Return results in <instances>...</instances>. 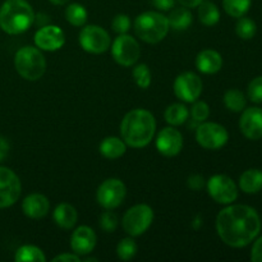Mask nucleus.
<instances>
[{
	"mask_svg": "<svg viewBox=\"0 0 262 262\" xmlns=\"http://www.w3.org/2000/svg\"><path fill=\"white\" fill-rule=\"evenodd\" d=\"M201 225H202V219H201V216H200V215H197L196 219L192 222V228L197 230V229H200V228H201Z\"/></svg>",
	"mask_w": 262,
	"mask_h": 262,
	"instance_id": "37998d69",
	"label": "nucleus"
},
{
	"mask_svg": "<svg viewBox=\"0 0 262 262\" xmlns=\"http://www.w3.org/2000/svg\"><path fill=\"white\" fill-rule=\"evenodd\" d=\"M154 220V211L148 205H135L123 216V229L130 237H138L147 232Z\"/></svg>",
	"mask_w": 262,
	"mask_h": 262,
	"instance_id": "423d86ee",
	"label": "nucleus"
},
{
	"mask_svg": "<svg viewBox=\"0 0 262 262\" xmlns=\"http://www.w3.org/2000/svg\"><path fill=\"white\" fill-rule=\"evenodd\" d=\"M252 0H223L224 10L234 18H241L250 10Z\"/></svg>",
	"mask_w": 262,
	"mask_h": 262,
	"instance_id": "c85d7f7f",
	"label": "nucleus"
},
{
	"mask_svg": "<svg viewBox=\"0 0 262 262\" xmlns=\"http://www.w3.org/2000/svg\"><path fill=\"white\" fill-rule=\"evenodd\" d=\"M199 19L202 25L212 27L220 19L219 8L211 2H202L199 5Z\"/></svg>",
	"mask_w": 262,
	"mask_h": 262,
	"instance_id": "b1692460",
	"label": "nucleus"
},
{
	"mask_svg": "<svg viewBox=\"0 0 262 262\" xmlns=\"http://www.w3.org/2000/svg\"><path fill=\"white\" fill-rule=\"evenodd\" d=\"M228 140H229L228 130L222 124L202 122L197 127L196 141L201 147L206 150H219L223 146L227 145Z\"/></svg>",
	"mask_w": 262,
	"mask_h": 262,
	"instance_id": "9d476101",
	"label": "nucleus"
},
{
	"mask_svg": "<svg viewBox=\"0 0 262 262\" xmlns=\"http://www.w3.org/2000/svg\"><path fill=\"white\" fill-rule=\"evenodd\" d=\"M168 20L170 28L176 31H184L191 26L193 18H192V13L189 12V8L181 7L171 10V13L168 17Z\"/></svg>",
	"mask_w": 262,
	"mask_h": 262,
	"instance_id": "5701e85b",
	"label": "nucleus"
},
{
	"mask_svg": "<svg viewBox=\"0 0 262 262\" xmlns=\"http://www.w3.org/2000/svg\"><path fill=\"white\" fill-rule=\"evenodd\" d=\"M15 71L27 81H38L46 72V59L38 48L23 46L15 53Z\"/></svg>",
	"mask_w": 262,
	"mask_h": 262,
	"instance_id": "39448f33",
	"label": "nucleus"
},
{
	"mask_svg": "<svg viewBox=\"0 0 262 262\" xmlns=\"http://www.w3.org/2000/svg\"><path fill=\"white\" fill-rule=\"evenodd\" d=\"M159 10H170L174 7V0H150Z\"/></svg>",
	"mask_w": 262,
	"mask_h": 262,
	"instance_id": "ea45409f",
	"label": "nucleus"
},
{
	"mask_svg": "<svg viewBox=\"0 0 262 262\" xmlns=\"http://www.w3.org/2000/svg\"><path fill=\"white\" fill-rule=\"evenodd\" d=\"M260 230V216L253 207L247 205H230L217 214V234L225 245L233 248L248 246Z\"/></svg>",
	"mask_w": 262,
	"mask_h": 262,
	"instance_id": "f257e3e1",
	"label": "nucleus"
},
{
	"mask_svg": "<svg viewBox=\"0 0 262 262\" xmlns=\"http://www.w3.org/2000/svg\"><path fill=\"white\" fill-rule=\"evenodd\" d=\"M164 117H165L166 123L177 127V125H182L183 123H186L188 120L189 112L186 105L171 104L166 107Z\"/></svg>",
	"mask_w": 262,
	"mask_h": 262,
	"instance_id": "393cba45",
	"label": "nucleus"
},
{
	"mask_svg": "<svg viewBox=\"0 0 262 262\" xmlns=\"http://www.w3.org/2000/svg\"><path fill=\"white\" fill-rule=\"evenodd\" d=\"M170 26L168 17L159 12H145L135 20V32L147 43H158L168 35Z\"/></svg>",
	"mask_w": 262,
	"mask_h": 262,
	"instance_id": "20e7f679",
	"label": "nucleus"
},
{
	"mask_svg": "<svg viewBox=\"0 0 262 262\" xmlns=\"http://www.w3.org/2000/svg\"><path fill=\"white\" fill-rule=\"evenodd\" d=\"M79 45L84 51L91 54H102L109 50L110 36L107 31L96 25L84 26L79 32Z\"/></svg>",
	"mask_w": 262,
	"mask_h": 262,
	"instance_id": "6e6552de",
	"label": "nucleus"
},
{
	"mask_svg": "<svg viewBox=\"0 0 262 262\" xmlns=\"http://www.w3.org/2000/svg\"><path fill=\"white\" fill-rule=\"evenodd\" d=\"M207 192L217 204L230 205L237 200L238 187L230 177L224 174L212 176L207 181Z\"/></svg>",
	"mask_w": 262,
	"mask_h": 262,
	"instance_id": "9b49d317",
	"label": "nucleus"
},
{
	"mask_svg": "<svg viewBox=\"0 0 262 262\" xmlns=\"http://www.w3.org/2000/svg\"><path fill=\"white\" fill-rule=\"evenodd\" d=\"M192 119L197 123H202L210 117V106L205 101H194L191 110Z\"/></svg>",
	"mask_w": 262,
	"mask_h": 262,
	"instance_id": "f704fd0d",
	"label": "nucleus"
},
{
	"mask_svg": "<svg viewBox=\"0 0 262 262\" xmlns=\"http://www.w3.org/2000/svg\"><path fill=\"white\" fill-rule=\"evenodd\" d=\"M138 251V246L133 238L128 237L120 241L117 246V255L120 260L129 261L136 256Z\"/></svg>",
	"mask_w": 262,
	"mask_h": 262,
	"instance_id": "c756f323",
	"label": "nucleus"
},
{
	"mask_svg": "<svg viewBox=\"0 0 262 262\" xmlns=\"http://www.w3.org/2000/svg\"><path fill=\"white\" fill-rule=\"evenodd\" d=\"M187 184H188L189 188L193 189V191H200V189L204 188L205 179L204 177L200 176V174H193V176H191L188 178Z\"/></svg>",
	"mask_w": 262,
	"mask_h": 262,
	"instance_id": "e433bc0d",
	"label": "nucleus"
},
{
	"mask_svg": "<svg viewBox=\"0 0 262 262\" xmlns=\"http://www.w3.org/2000/svg\"><path fill=\"white\" fill-rule=\"evenodd\" d=\"M14 260L17 262H45L46 256L42 250L32 245H25L19 247L15 252Z\"/></svg>",
	"mask_w": 262,
	"mask_h": 262,
	"instance_id": "a878e982",
	"label": "nucleus"
},
{
	"mask_svg": "<svg viewBox=\"0 0 262 262\" xmlns=\"http://www.w3.org/2000/svg\"><path fill=\"white\" fill-rule=\"evenodd\" d=\"M100 227L104 232L113 233L118 228V217L112 210H106L100 215Z\"/></svg>",
	"mask_w": 262,
	"mask_h": 262,
	"instance_id": "473e14b6",
	"label": "nucleus"
},
{
	"mask_svg": "<svg viewBox=\"0 0 262 262\" xmlns=\"http://www.w3.org/2000/svg\"><path fill=\"white\" fill-rule=\"evenodd\" d=\"M256 31H257L256 23L251 18L241 17L235 25V32H237L238 37H241L242 40H251L256 35Z\"/></svg>",
	"mask_w": 262,
	"mask_h": 262,
	"instance_id": "7c9ffc66",
	"label": "nucleus"
},
{
	"mask_svg": "<svg viewBox=\"0 0 262 262\" xmlns=\"http://www.w3.org/2000/svg\"><path fill=\"white\" fill-rule=\"evenodd\" d=\"M50 3H53L54 5H66L69 0H49Z\"/></svg>",
	"mask_w": 262,
	"mask_h": 262,
	"instance_id": "c03bdc74",
	"label": "nucleus"
},
{
	"mask_svg": "<svg viewBox=\"0 0 262 262\" xmlns=\"http://www.w3.org/2000/svg\"><path fill=\"white\" fill-rule=\"evenodd\" d=\"M53 262H81V258L76 253H61V255L55 256Z\"/></svg>",
	"mask_w": 262,
	"mask_h": 262,
	"instance_id": "58836bf2",
	"label": "nucleus"
},
{
	"mask_svg": "<svg viewBox=\"0 0 262 262\" xmlns=\"http://www.w3.org/2000/svg\"><path fill=\"white\" fill-rule=\"evenodd\" d=\"M87 17H89V13L82 4L73 3V4H69L67 7L66 19L74 27H82V26L86 25Z\"/></svg>",
	"mask_w": 262,
	"mask_h": 262,
	"instance_id": "bb28decb",
	"label": "nucleus"
},
{
	"mask_svg": "<svg viewBox=\"0 0 262 262\" xmlns=\"http://www.w3.org/2000/svg\"><path fill=\"white\" fill-rule=\"evenodd\" d=\"M112 55L114 60L122 67H132L138 61L141 48L138 41L132 36L123 33L112 43Z\"/></svg>",
	"mask_w": 262,
	"mask_h": 262,
	"instance_id": "0eeeda50",
	"label": "nucleus"
},
{
	"mask_svg": "<svg viewBox=\"0 0 262 262\" xmlns=\"http://www.w3.org/2000/svg\"><path fill=\"white\" fill-rule=\"evenodd\" d=\"M251 260L253 262H262V237L253 243L252 251H251Z\"/></svg>",
	"mask_w": 262,
	"mask_h": 262,
	"instance_id": "4c0bfd02",
	"label": "nucleus"
},
{
	"mask_svg": "<svg viewBox=\"0 0 262 262\" xmlns=\"http://www.w3.org/2000/svg\"><path fill=\"white\" fill-rule=\"evenodd\" d=\"M196 67L201 73L215 74L223 68V58L220 53L212 49L200 51L196 58Z\"/></svg>",
	"mask_w": 262,
	"mask_h": 262,
	"instance_id": "6ab92c4d",
	"label": "nucleus"
},
{
	"mask_svg": "<svg viewBox=\"0 0 262 262\" xmlns=\"http://www.w3.org/2000/svg\"><path fill=\"white\" fill-rule=\"evenodd\" d=\"M182 147H183V136L178 129L166 127L159 132L156 138V148L161 155L173 158L181 152Z\"/></svg>",
	"mask_w": 262,
	"mask_h": 262,
	"instance_id": "2eb2a0df",
	"label": "nucleus"
},
{
	"mask_svg": "<svg viewBox=\"0 0 262 262\" xmlns=\"http://www.w3.org/2000/svg\"><path fill=\"white\" fill-rule=\"evenodd\" d=\"M127 196L125 184L120 179L110 178L102 182L97 188L96 200L105 210H114L119 207Z\"/></svg>",
	"mask_w": 262,
	"mask_h": 262,
	"instance_id": "1a4fd4ad",
	"label": "nucleus"
},
{
	"mask_svg": "<svg viewBox=\"0 0 262 262\" xmlns=\"http://www.w3.org/2000/svg\"><path fill=\"white\" fill-rule=\"evenodd\" d=\"M204 90L202 79L193 72L181 73L174 81V94L184 102H194L200 99Z\"/></svg>",
	"mask_w": 262,
	"mask_h": 262,
	"instance_id": "f8f14e48",
	"label": "nucleus"
},
{
	"mask_svg": "<svg viewBox=\"0 0 262 262\" xmlns=\"http://www.w3.org/2000/svg\"><path fill=\"white\" fill-rule=\"evenodd\" d=\"M53 217L58 227L63 228V229H72L78 220V212L72 205L64 202L55 207Z\"/></svg>",
	"mask_w": 262,
	"mask_h": 262,
	"instance_id": "aec40b11",
	"label": "nucleus"
},
{
	"mask_svg": "<svg viewBox=\"0 0 262 262\" xmlns=\"http://www.w3.org/2000/svg\"><path fill=\"white\" fill-rule=\"evenodd\" d=\"M133 79H135L136 84H137L140 89H148V86L151 84V71L148 68L147 64H138L133 68Z\"/></svg>",
	"mask_w": 262,
	"mask_h": 262,
	"instance_id": "2f4dec72",
	"label": "nucleus"
},
{
	"mask_svg": "<svg viewBox=\"0 0 262 262\" xmlns=\"http://www.w3.org/2000/svg\"><path fill=\"white\" fill-rule=\"evenodd\" d=\"M23 214L31 219H41L46 216L50 210V202L46 196L41 193L28 194L22 202Z\"/></svg>",
	"mask_w": 262,
	"mask_h": 262,
	"instance_id": "a211bd4d",
	"label": "nucleus"
},
{
	"mask_svg": "<svg viewBox=\"0 0 262 262\" xmlns=\"http://www.w3.org/2000/svg\"><path fill=\"white\" fill-rule=\"evenodd\" d=\"M112 27L114 32L123 35L127 33L130 28V19L127 14H117L112 22Z\"/></svg>",
	"mask_w": 262,
	"mask_h": 262,
	"instance_id": "c9c22d12",
	"label": "nucleus"
},
{
	"mask_svg": "<svg viewBox=\"0 0 262 262\" xmlns=\"http://www.w3.org/2000/svg\"><path fill=\"white\" fill-rule=\"evenodd\" d=\"M248 99L256 104L262 102V76L256 77L250 82L247 89Z\"/></svg>",
	"mask_w": 262,
	"mask_h": 262,
	"instance_id": "72a5a7b5",
	"label": "nucleus"
},
{
	"mask_svg": "<svg viewBox=\"0 0 262 262\" xmlns=\"http://www.w3.org/2000/svg\"><path fill=\"white\" fill-rule=\"evenodd\" d=\"M84 262H97V258L90 257V258H86V260H84Z\"/></svg>",
	"mask_w": 262,
	"mask_h": 262,
	"instance_id": "a18cd8bd",
	"label": "nucleus"
},
{
	"mask_svg": "<svg viewBox=\"0 0 262 262\" xmlns=\"http://www.w3.org/2000/svg\"><path fill=\"white\" fill-rule=\"evenodd\" d=\"M241 132L248 140H260L262 138V109L260 107H248L242 113L239 119Z\"/></svg>",
	"mask_w": 262,
	"mask_h": 262,
	"instance_id": "dca6fc26",
	"label": "nucleus"
},
{
	"mask_svg": "<svg viewBox=\"0 0 262 262\" xmlns=\"http://www.w3.org/2000/svg\"><path fill=\"white\" fill-rule=\"evenodd\" d=\"M178 2L186 8H196L201 4L202 0H178Z\"/></svg>",
	"mask_w": 262,
	"mask_h": 262,
	"instance_id": "79ce46f5",
	"label": "nucleus"
},
{
	"mask_svg": "<svg viewBox=\"0 0 262 262\" xmlns=\"http://www.w3.org/2000/svg\"><path fill=\"white\" fill-rule=\"evenodd\" d=\"M9 152V143L4 137H0V163L4 160Z\"/></svg>",
	"mask_w": 262,
	"mask_h": 262,
	"instance_id": "a19ab883",
	"label": "nucleus"
},
{
	"mask_svg": "<svg viewBox=\"0 0 262 262\" xmlns=\"http://www.w3.org/2000/svg\"><path fill=\"white\" fill-rule=\"evenodd\" d=\"M224 104L230 112L234 113H241L245 110L246 104H247V100L246 96L243 95L242 91L239 90H228L224 95Z\"/></svg>",
	"mask_w": 262,
	"mask_h": 262,
	"instance_id": "cd10ccee",
	"label": "nucleus"
},
{
	"mask_svg": "<svg viewBox=\"0 0 262 262\" xmlns=\"http://www.w3.org/2000/svg\"><path fill=\"white\" fill-rule=\"evenodd\" d=\"M239 188L245 193L253 194L262 189V171L258 169H248L241 176Z\"/></svg>",
	"mask_w": 262,
	"mask_h": 262,
	"instance_id": "4be33fe9",
	"label": "nucleus"
},
{
	"mask_svg": "<svg viewBox=\"0 0 262 262\" xmlns=\"http://www.w3.org/2000/svg\"><path fill=\"white\" fill-rule=\"evenodd\" d=\"M155 130V117L146 109L130 110L120 123L123 141L133 148L146 147L154 138Z\"/></svg>",
	"mask_w": 262,
	"mask_h": 262,
	"instance_id": "f03ea898",
	"label": "nucleus"
},
{
	"mask_svg": "<svg viewBox=\"0 0 262 262\" xmlns=\"http://www.w3.org/2000/svg\"><path fill=\"white\" fill-rule=\"evenodd\" d=\"M22 184L17 174L9 168L0 166V209L10 207L18 201Z\"/></svg>",
	"mask_w": 262,
	"mask_h": 262,
	"instance_id": "ddd939ff",
	"label": "nucleus"
},
{
	"mask_svg": "<svg viewBox=\"0 0 262 262\" xmlns=\"http://www.w3.org/2000/svg\"><path fill=\"white\" fill-rule=\"evenodd\" d=\"M35 43L40 50L56 51L66 43V35L58 26L46 25L35 33Z\"/></svg>",
	"mask_w": 262,
	"mask_h": 262,
	"instance_id": "4468645a",
	"label": "nucleus"
},
{
	"mask_svg": "<svg viewBox=\"0 0 262 262\" xmlns=\"http://www.w3.org/2000/svg\"><path fill=\"white\" fill-rule=\"evenodd\" d=\"M127 151V143L123 141V138L118 137H106L100 143V152L104 158L109 160H115L123 156Z\"/></svg>",
	"mask_w": 262,
	"mask_h": 262,
	"instance_id": "412c9836",
	"label": "nucleus"
},
{
	"mask_svg": "<svg viewBox=\"0 0 262 262\" xmlns=\"http://www.w3.org/2000/svg\"><path fill=\"white\" fill-rule=\"evenodd\" d=\"M97 237L94 229L82 225L73 232L71 237V247L73 252L78 256H87L96 247Z\"/></svg>",
	"mask_w": 262,
	"mask_h": 262,
	"instance_id": "f3484780",
	"label": "nucleus"
},
{
	"mask_svg": "<svg viewBox=\"0 0 262 262\" xmlns=\"http://www.w3.org/2000/svg\"><path fill=\"white\" fill-rule=\"evenodd\" d=\"M35 22V12L26 0H5L0 8V28L8 35L26 32Z\"/></svg>",
	"mask_w": 262,
	"mask_h": 262,
	"instance_id": "7ed1b4c3",
	"label": "nucleus"
}]
</instances>
